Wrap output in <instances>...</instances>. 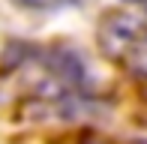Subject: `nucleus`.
<instances>
[{"mask_svg":"<svg viewBox=\"0 0 147 144\" xmlns=\"http://www.w3.org/2000/svg\"><path fill=\"white\" fill-rule=\"evenodd\" d=\"M99 42L114 63L138 78H147V27L138 18L120 12L108 15L99 30Z\"/></svg>","mask_w":147,"mask_h":144,"instance_id":"nucleus-1","label":"nucleus"},{"mask_svg":"<svg viewBox=\"0 0 147 144\" xmlns=\"http://www.w3.org/2000/svg\"><path fill=\"white\" fill-rule=\"evenodd\" d=\"M18 6H27V9H57V6H66L72 0H15Z\"/></svg>","mask_w":147,"mask_h":144,"instance_id":"nucleus-2","label":"nucleus"},{"mask_svg":"<svg viewBox=\"0 0 147 144\" xmlns=\"http://www.w3.org/2000/svg\"><path fill=\"white\" fill-rule=\"evenodd\" d=\"M132 3H135V0H132Z\"/></svg>","mask_w":147,"mask_h":144,"instance_id":"nucleus-3","label":"nucleus"}]
</instances>
